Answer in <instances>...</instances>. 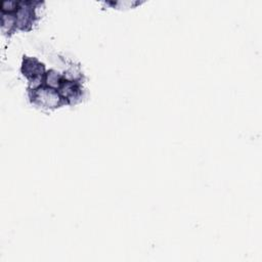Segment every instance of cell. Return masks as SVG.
Segmentation results:
<instances>
[{
	"label": "cell",
	"instance_id": "6da1fadb",
	"mask_svg": "<svg viewBox=\"0 0 262 262\" xmlns=\"http://www.w3.org/2000/svg\"><path fill=\"white\" fill-rule=\"evenodd\" d=\"M30 97L35 104L47 108H53L68 103L56 88L42 84L32 89Z\"/></svg>",
	"mask_w": 262,
	"mask_h": 262
},
{
	"label": "cell",
	"instance_id": "7a4b0ae2",
	"mask_svg": "<svg viewBox=\"0 0 262 262\" xmlns=\"http://www.w3.org/2000/svg\"><path fill=\"white\" fill-rule=\"evenodd\" d=\"M21 71L24 75L33 82H36L37 79H40L41 81H43L44 78L42 76H45L44 66L35 58L27 57L26 59H24Z\"/></svg>",
	"mask_w": 262,
	"mask_h": 262
}]
</instances>
